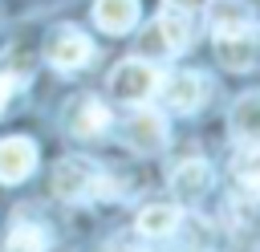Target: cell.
Masks as SVG:
<instances>
[{"mask_svg":"<svg viewBox=\"0 0 260 252\" xmlns=\"http://www.w3.org/2000/svg\"><path fill=\"white\" fill-rule=\"evenodd\" d=\"M158 89H162L167 110H175V114H195V110H203L207 98H211V77L199 73V69H179V73H167V77L158 81Z\"/></svg>","mask_w":260,"mask_h":252,"instance_id":"277c9868","label":"cell"},{"mask_svg":"<svg viewBox=\"0 0 260 252\" xmlns=\"http://www.w3.org/2000/svg\"><path fill=\"white\" fill-rule=\"evenodd\" d=\"M228 130L240 146H260V89L240 93L228 114Z\"/></svg>","mask_w":260,"mask_h":252,"instance_id":"30bf717a","label":"cell"},{"mask_svg":"<svg viewBox=\"0 0 260 252\" xmlns=\"http://www.w3.org/2000/svg\"><path fill=\"white\" fill-rule=\"evenodd\" d=\"M106 252H130V248H122V244H110V248H106Z\"/></svg>","mask_w":260,"mask_h":252,"instance_id":"ffe728a7","label":"cell"},{"mask_svg":"<svg viewBox=\"0 0 260 252\" xmlns=\"http://www.w3.org/2000/svg\"><path fill=\"white\" fill-rule=\"evenodd\" d=\"M0 73H8L16 85H24V81L32 77V57H28L24 49H12V53H4V57H0Z\"/></svg>","mask_w":260,"mask_h":252,"instance_id":"e0dca14e","label":"cell"},{"mask_svg":"<svg viewBox=\"0 0 260 252\" xmlns=\"http://www.w3.org/2000/svg\"><path fill=\"white\" fill-rule=\"evenodd\" d=\"M232 175L248 195H260V146H244L232 163Z\"/></svg>","mask_w":260,"mask_h":252,"instance_id":"2e32d148","label":"cell"},{"mask_svg":"<svg viewBox=\"0 0 260 252\" xmlns=\"http://www.w3.org/2000/svg\"><path fill=\"white\" fill-rule=\"evenodd\" d=\"M154 33H158V41H162V49H167V57H175V53H183L187 45H191V33H195V24H191V12H179V8H158V16H154V24H150Z\"/></svg>","mask_w":260,"mask_h":252,"instance_id":"8fae6325","label":"cell"},{"mask_svg":"<svg viewBox=\"0 0 260 252\" xmlns=\"http://www.w3.org/2000/svg\"><path fill=\"white\" fill-rule=\"evenodd\" d=\"M207 16H211V33H215V37L252 28V8H248L244 0H211V4H207Z\"/></svg>","mask_w":260,"mask_h":252,"instance_id":"5bb4252c","label":"cell"},{"mask_svg":"<svg viewBox=\"0 0 260 252\" xmlns=\"http://www.w3.org/2000/svg\"><path fill=\"white\" fill-rule=\"evenodd\" d=\"M16 89H20V85H16L8 73H0V114H4V106H8V98H12Z\"/></svg>","mask_w":260,"mask_h":252,"instance_id":"ac0fdd59","label":"cell"},{"mask_svg":"<svg viewBox=\"0 0 260 252\" xmlns=\"http://www.w3.org/2000/svg\"><path fill=\"white\" fill-rule=\"evenodd\" d=\"M138 0H93V20L110 37H126L138 28Z\"/></svg>","mask_w":260,"mask_h":252,"instance_id":"7c38bea8","label":"cell"},{"mask_svg":"<svg viewBox=\"0 0 260 252\" xmlns=\"http://www.w3.org/2000/svg\"><path fill=\"white\" fill-rule=\"evenodd\" d=\"M37 167V142L24 138V134H12V138H0V183L4 187H16L32 175Z\"/></svg>","mask_w":260,"mask_h":252,"instance_id":"8992f818","label":"cell"},{"mask_svg":"<svg viewBox=\"0 0 260 252\" xmlns=\"http://www.w3.org/2000/svg\"><path fill=\"white\" fill-rule=\"evenodd\" d=\"M45 61L61 73H73V69H85L93 61V41L73 28V24H57L49 37H45Z\"/></svg>","mask_w":260,"mask_h":252,"instance_id":"3957f363","label":"cell"},{"mask_svg":"<svg viewBox=\"0 0 260 252\" xmlns=\"http://www.w3.org/2000/svg\"><path fill=\"white\" fill-rule=\"evenodd\" d=\"M49 248V228L45 224H32V219H16L8 228V240H4V252H45Z\"/></svg>","mask_w":260,"mask_h":252,"instance_id":"9a60e30c","label":"cell"},{"mask_svg":"<svg viewBox=\"0 0 260 252\" xmlns=\"http://www.w3.org/2000/svg\"><path fill=\"white\" fill-rule=\"evenodd\" d=\"M53 195L57 199H69V203H81V199H93L102 195V167L81 159V154H69L53 167Z\"/></svg>","mask_w":260,"mask_h":252,"instance_id":"7a4b0ae2","label":"cell"},{"mask_svg":"<svg viewBox=\"0 0 260 252\" xmlns=\"http://www.w3.org/2000/svg\"><path fill=\"white\" fill-rule=\"evenodd\" d=\"M158 81H162V73L146 57H126V61H118L110 69V93L118 102H126V106H142L158 89Z\"/></svg>","mask_w":260,"mask_h":252,"instance_id":"6da1fadb","label":"cell"},{"mask_svg":"<svg viewBox=\"0 0 260 252\" xmlns=\"http://www.w3.org/2000/svg\"><path fill=\"white\" fill-rule=\"evenodd\" d=\"M171 191L179 203H199L207 191H211V163L207 159H187L175 167L171 175Z\"/></svg>","mask_w":260,"mask_h":252,"instance_id":"9c48e42d","label":"cell"},{"mask_svg":"<svg viewBox=\"0 0 260 252\" xmlns=\"http://www.w3.org/2000/svg\"><path fill=\"white\" fill-rule=\"evenodd\" d=\"M256 53H260V33H256Z\"/></svg>","mask_w":260,"mask_h":252,"instance_id":"44dd1931","label":"cell"},{"mask_svg":"<svg viewBox=\"0 0 260 252\" xmlns=\"http://www.w3.org/2000/svg\"><path fill=\"white\" fill-rule=\"evenodd\" d=\"M179 224H183V211H179L175 203H146V207L138 211V219H134V228H138L142 236H150V240L175 236Z\"/></svg>","mask_w":260,"mask_h":252,"instance_id":"4fadbf2b","label":"cell"},{"mask_svg":"<svg viewBox=\"0 0 260 252\" xmlns=\"http://www.w3.org/2000/svg\"><path fill=\"white\" fill-rule=\"evenodd\" d=\"M215 57H219V65L232 69V73H248V69L260 61V53H256V33L244 28V33H223V37H215Z\"/></svg>","mask_w":260,"mask_h":252,"instance_id":"ba28073f","label":"cell"},{"mask_svg":"<svg viewBox=\"0 0 260 252\" xmlns=\"http://www.w3.org/2000/svg\"><path fill=\"white\" fill-rule=\"evenodd\" d=\"M167 118L158 114V110H150V106H138L130 118H126V126H122V142L134 150V154H158L162 146H167Z\"/></svg>","mask_w":260,"mask_h":252,"instance_id":"5b68a950","label":"cell"},{"mask_svg":"<svg viewBox=\"0 0 260 252\" xmlns=\"http://www.w3.org/2000/svg\"><path fill=\"white\" fill-rule=\"evenodd\" d=\"M171 8H179V12H203L211 0H167Z\"/></svg>","mask_w":260,"mask_h":252,"instance_id":"d6986e66","label":"cell"},{"mask_svg":"<svg viewBox=\"0 0 260 252\" xmlns=\"http://www.w3.org/2000/svg\"><path fill=\"white\" fill-rule=\"evenodd\" d=\"M65 126H69L73 138H98V134L110 126V106H106L102 98H93V93H81V98L69 102Z\"/></svg>","mask_w":260,"mask_h":252,"instance_id":"52a82bcc","label":"cell"}]
</instances>
